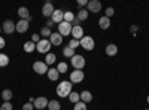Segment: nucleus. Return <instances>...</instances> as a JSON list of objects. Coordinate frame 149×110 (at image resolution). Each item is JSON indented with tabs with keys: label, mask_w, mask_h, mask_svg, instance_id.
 I'll return each instance as SVG.
<instances>
[{
	"label": "nucleus",
	"mask_w": 149,
	"mask_h": 110,
	"mask_svg": "<svg viewBox=\"0 0 149 110\" xmlns=\"http://www.w3.org/2000/svg\"><path fill=\"white\" fill-rule=\"evenodd\" d=\"M72 82L70 80H63V82H60L57 85V95L60 97V98H64V97H69L70 92H72Z\"/></svg>",
	"instance_id": "nucleus-1"
},
{
	"label": "nucleus",
	"mask_w": 149,
	"mask_h": 110,
	"mask_svg": "<svg viewBox=\"0 0 149 110\" xmlns=\"http://www.w3.org/2000/svg\"><path fill=\"white\" fill-rule=\"evenodd\" d=\"M70 64L73 66L74 70H82L85 67V58L79 54H74L72 58H70Z\"/></svg>",
	"instance_id": "nucleus-2"
},
{
	"label": "nucleus",
	"mask_w": 149,
	"mask_h": 110,
	"mask_svg": "<svg viewBox=\"0 0 149 110\" xmlns=\"http://www.w3.org/2000/svg\"><path fill=\"white\" fill-rule=\"evenodd\" d=\"M51 49V42L49 39H40L39 43H36V51L39 54H48Z\"/></svg>",
	"instance_id": "nucleus-3"
},
{
	"label": "nucleus",
	"mask_w": 149,
	"mask_h": 110,
	"mask_svg": "<svg viewBox=\"0 0 149 110\" xmlns=\"http://www.w3.org/2000/svg\"><path fill=\"white\" fill-rule=\"evenodd\" d=\"M79 42H81V48H84L85 51H93L94 49L95 42H94V39L91 37V36H84Z\"/></svg>",
	"instance_id": "nucleus-4"
},
{
	"label": "nucleus",
	"mask_w": 149,
	"mask_h": 110,
	"mask_svg": "<svg viewBox=\"0 0 149 110\" xmlns=\"http://www.w3.org/2000/svg\"><path fill=\"white\" fill-rule=\"evenodd\" d=\"M33 70L37 75H46L49 67L45 64V61H36V63H33Z\"/></svg>",
	"instance_id": "nucleus-5"
},
{
	"label": "nucleus",
	"mask_w": 149,
	"mask_h": 110,
	"mask_svg": "<svg viewBox=\"0 0 149 110\" xmlns=\"http://www.w3.org/2000/svg\"><path fill=\"white\" fill-rule=\"evenodd\" d=\"M2 30H3L6 34H12V33H15V31H17V22L10 21V19H6V21H3Z\"/></svg>",
	"instance_id": "nucleus-6"
},
{
	"label": "nucleus",
	"mask_w": 149,
	"mask_h": 110,
	"mask_svg": "<svg viewBox=\"0 0 149 110\" xmlns=\"http://www.w3.org/2000/svg\"><path fill=\"white\" fill-rule=\"evenodd\" d=\"M72 28H73V26H72L70 22L63 21L61 24H58V33L63 36V37H64V36H69V34L72 33Z\"/></svg>",
	"instance_id": "nucleus-7"
},
{
	"label": "nucleus",
	"mask_w": 149,
	"mask_h": 110,
	"mask_svg": "<svg viewBox=\"0 0 149 110\" xmlns=\"http://www.w3.org/2000/svg\"><path fill=\"white\" fill-rule=\"evenodd\" d=\"M86 10L93 12V14H98L102 10V3L98 0H90L88 5H86Z\"/></svg>",
	"instance_id": "nucleus-8"
},
{
	"label": "nucleus",
	"mask_w": 149,
	"mask_h": 110,
	"mask_svg": "<svg viewBox=\"0 0 149 110\" xmlns=\"http://www.w3.org/2000/svg\"><path fill=\"white\" fill-rule=\"evenodd\" d=\"M84 77H85V75H84L82 70H73L70 73V82L72 83H79V82L84 80Z\"/></svg>",
	"instance_id": "nucleus-9"
},
{
	"label": "nucleus",
	"mask_w": 149,
	"mask_h": 110,
	"mask_svg": "<svg viewBox=\"0 0 149 110\" xmlns=\"http://www.w3.org/2000/svg\"><path fill=\"white\" fill-rule=\"evenodd\" d=\"M48 103H49V100L46 98V97H39V98L34 100L33 106L37 110H42V109H48Z\"/></svg>",
	"instance_id": "nucleus-10"
},
{
	"label": "nucleus",
	"mask_w": 149,
	"mask_h": 110,
	"mask_svg": "<svg viewBox=\"0 0 149 110\" xmlns=\"http://www.w3.org/2000/svg\"><path fill=\"white\" fill-rule=\"evenodd\" d=\"M54 10H55V8H54L52 3H45L43 8H42V14H43V17H46V18H51L52 14H54Z\"/></svg>",
	"instance_id": "nucleus-11"
},
{
	"label": "nucleus",
	"mask_w": 149,
	"mask_h": 110,
	"mask_svg": "<svg viewBox=\"0 0 149 110\" xmlns=\"http://www.w3.org/2000/svg\"><path fill=\"white\" fill-rule=\"evenodd\" d=\"M70 34L73 36V39L81 40V39L84 37V28H82L81 26H73V28H72V33H70Z\"/></svg>",
	"instance_id": "nucleus-12"
},
{
	"label": "nucleus",
	"mask_w": 149,
	"mask_h": 110,
	"mask_svg": "<svg viewBox=\"0 0 149 110\" xmlns=\"http://www.w3.org/2000/svg\"><path fill=\"white\" fill-rule=\"evenodd\" d=\"M51 19H52L55 24H61V22L64 21V12L60 10V9H55L54 14H52V17H51Z\"/></svg>",
	"instance_id": "nucleus-13"
},
{
	"label": "nucleus",
	"mask_w": 149,
	"mask_h": 110,
	"mask_svg": "<svg viewBox=\"0 0 149 110\" xmlns=\"http://www.w3.org/2000/svg\"><path fill=\"white\" fill-rule=\"evenodd\" d=\"M29 27H30V22L27 19H19L17 22V31L18 33H26L29 30Z\"/></svg>",
	"instance_id": "nucleus-14"
},
{
	"label": "nucleus",
	"mask_w": 149,
	"mask_h": 110,
	"mask_svg": "<svg viewBox=\"0 0 149 110\" xmlns=\"http://www.w3.org/2000/svg\"><path fill=\"white\" fill-rule=\"evenodd\" d=\"M49 42H51V45H54V46H60L61 43H63V36H61L58 31L52 33L51 37H49Z\"/></svg>",
	"instance_id": "nucleus-15"
},
{
	"label": "nucleus",
	"mask_w": 149,
	"mask_h": 110,
	"mask_svg": "<svg viewBox=\"0 0 149 110\" xmlns=\"http://www.w3.org/2000/svg\"><path fill=\"white\" fill-rule=\"evenodd\" d=\"M104 52H106V55H107V57H113V55H116V54H118V46H116L115 43H109V45L106 46Z\"/></svg>",
	"instance_id": "nucleus-16"
},
{
	"label": "nucleus",
	"mask_w": 149,
	"mask_h": 110,
	"mask_svg": "<svg viewBox=\"0 0 149 110\" xmlns=\"http://www.w3.org/2000/svg\"><path fill=\"white\" fill-rule=\"evenodd\" d=\"M48 79L49 80H52V82H55V80H58V77H60V73H58V70H57V67L54 68V67H51L48 70Z\"/></svg>",
	"instance_id": "nucleus-17"
},
{
	"label": "nucleus",
	"mask_w": 149,
	"mask_h": 110,
	"mask_svg": "<svg viewBox=\"0 0 149 110\" xmlns=\"http://www.w3.org/2000/svg\"><path fill=\"white\" fill-rule=\"evenodd\" d=\"M98 26H100L102 30H107L110 27V18L107 17H102L100 19H98Z\"/></svg>",
	"instance_id": "nucleus-18"
},
{
	"label": "nucleus",
	"mask_w": 149,
	"mask_h": 110,
	"mask_svg": "<svg viewBox=\"0 0 149 110\" xmlns=\"http://www.w3.org/2000/svg\"><path fill=\"white\" fill-rule=\"evenodd\" d=\"M81 101L85 103V104L90 103V101H93V94H91L90 91H86V89L82 91V92H81Z\"/></svg>",
	"instance_id": "nucleus-19"
},
{
	"label": "nucleus",
	"mask_w": 149,
	"mask_h": 110,
	"mask_svg": "<svg viewBox=\"0 0 149 110\" xmlns=\"http://www.w3.org/2000/svg\"><path fill=\"white\" fill-rule=\"evenodd\" d=\"M18 15H19L21 19H29V18L31 17L30 12H29V9H27L26 6H21V8L18 9Z\"/></svg>",
	"instance_id": "nucleus-20"
},
{
	"label": "nucleus",
	"mask_w": 149,
	"mask_h": 110,
	"mask_svg": "<svg viewBox=\"0 0 149 110\" xmlns=\"http://www.w3.org/2000/svg\"><path fill=\"white\" fill-rule=\"evenodd\" d=\"M67 98L70 100V103L76 104V103H79V101H81V94H79V92H76V91H72V92H70V95L67 97Z\"/></svg>",
	"instance_id": "nucleus-21"
},
{
	"label": "nucleus",
	"mask_w": 149,
	"mask_h": 110,
	"mask_svg": "<svg viewBox=\"0 0 149 110\" xmlns=\"http://www.w3.org/2000/svg\"><path fill=\"white\" fill-rule=\"evenodd\" d=\"M55 61H57L55 54H52V52H48V54H46V57H45V64H46V66H51V64H54Z\"/></svg>",
	"instance_id": "nucleus-22"
},
{
	"label": "nucleus",
	"mask_w": 149,
	"mask_h": 110,
	"mask_svg": "<svg viewBox=\"0 0 149 110\" xmlns=\"http://www.w3.org/2000/svg\"><path fill=\"white\" fill-rule=\"evenodd\" d=\"M88 15H90V12L86 10V9H79L76 18H78L79 21H86V19H88Z\"/></svg>",
	"instance_id": "nucleus-23"
},
{
	"label": "nucleus",
	"mask_w": 149,
	"mask_h": 110,
	"mask_svg": "<svg viewBox=\"0 0 149 110\" xmlns=\"http://www.w3.org/2000/svg\"><path fill=\"white\" fill-rule=\"evenodd\" d=\"M48 109L49 110H61V104L58 100H51L48 103Z\"/></svg>",
	"instance_id": "nucleus-24"
},
{
	"label": "nucleus",
	"mask_w": 149,
	"mask_h": 110,
	"mask_svg": "<svg viewBox=\"0 0 149 110\" xmlns=\"http://www.w3.org/2000/svg\"><path fill=\"white\" fill-rule=\"evenodd\" d=\"M12 97H14V94H12L10 89H3V91H2V100H3V101H10Z\"/></svg>",
	"instance_id": "nucleus-25"
},
{
	"label": "nucleus",
	"mask_w": 149,
	"mask_h": 110,
	"mask_svg": "<svg viewBox=\"0 0 149 110\" xmlns=\"http://www.w3.org/2000/svg\"><path fill=\"white\" fill-rule=\"evenodd\" d=\"M24 51L26 52H33V51H36V43H33L31 40H29V42H26L24 43Z\"/></svg>",
	"instance_id": "nucleus-26"
},
{
	"label": "nucleus",
	"mask_w": 149,
	"mask_h": 110,
	"mask_svg": "<svg viewBox=\"0 0 149 110\" xmlns=\"http://www.w3.org/2000/svg\"><path fill=\"white\" fill-rule=\"evenodd\" d=\"M63 55H64L66 58H72V57L74 55V49H72V48L67 45V46L63 48Z\"/></svg>",
	"instance_id": "nucleus-27"
},
{
	"label": "nucleus",
	"mask_w": 149,
	"mask_h": 110,
	"mask_svg": "<svg viewBox=\"0 0 149 110\" xmlns=\"http://www.w3.org/2000/svg\"><path fill=\"white\" fill-rule=\"evenodd\" d=\"M8 64H9V57L0 52V67H6Z\"/></svg>",
	"instance_id": "nucleus-28"
},
{
	"label": "nucleus",
	"mask_w": 149,
	"mask_h": 110,
	"mask_svg": "<svg viewBox=\"0 0 149 110\" xmlns=\"http://www.w3.org/2000/svg\"><path fill=\"white\" fill-rule=\"evenodd\" d=\"M67 68H69V66H67V63H58V66H57V70H58V73L61 75V73H66L67 71Z\"/></svg>",
	"instance_id": "nucleus-29"
},
{
	"label": "nucleus",
	"mask_w": 149,
	"mask_h": 110,
	"mask_svg": "<svg viewBox=\"0 0 149 110\" xmlns=\"http://www.w3.org/2000/svg\"><path fill=\"white\" fill-rule=\"evenodd\" d=\"M73 19H74V14L73 12H70V10H67V12H64V21L66 22H73Z\"/></svg>",
	"instance_id": "nucleus-30"
},
{
	"label": "nucleus",
	"mask_w": 149,
	"mask_h": 110,
	"mask_svg": "<svg viewBox=\"0 0 149 110\" xmlns=\"http://www.w3.org/2000/svg\"><path fill=\"white\" fill-rule=\"evenodd\" d=\"M51 34H52V31H51V28H48L46 26L40 30V36H43V37H51Z\"/></svg>",
	"instance_id": "nucleus-31"
},
{
	"label": "nucleus",
	"mask_w": 149,
	"mask_h": 110,
	"mask_svg": "<svg viewBox=\"0 0 149 110\" xmlns=\"http://www.w3.org/2000/svg\"><path fill=\"white\" fill-rule=\"evenodd\" d=\"M69 46L72 48V49H76V48H79V46H81V42H79V40H76V39H72V40L69 42Z\"/></svg>",
	"instance_id": "nucleus-32"
},
{
	"label": "nucleus",
	"mask_w": 149,
	"mask_h": 110,
	"mask_svg": "<svg viewBox=\"0 0 149 110\" xmlns=\"http://www.w3.org/2000/svg\"><path fill=\"white\" fill-rule=\"evenodd\" d=\"M0 110H12V104H10V101H3V104L0 106Z\"/></svg>",
	"instance_id": "nucleus-33"
},
{
	"label": "nucleus",
	"mask_w": 149,
	"mask_h": 110,
	"mask_svg": "<svg viewBox=\"0 0 149 110\" xmlns=\"http://www.w3.org/2000/svg\"><path fill=\"white\" fill-rule=\"evenodd\" d=\"M74 110H86V104L82 103V101H79V103L74 104Z\"/></svg>",
	"instance_id": "nucleus-34"
},
{
	"label": "nucleus",
	"mask_w": 149,
	"mask_h": 110,
	"mask_svg": "<svg viewBox=\"0 0 149 110\" xmlns=\"http://www.w3.org/2000/svg\"><path fill=\"white\" fill-rule=\"evenodd\" d=\"M113 14H115V9H113V8H107V9H106V15H104V17L110 18V17H113Z\"/></svg>",
	"instance_id": "nucleus-35"
},
{
	"label": "nucleus",
	"mask_w": 149,
	"mask_h": 110,
	"mask_svg": "<svg viewBox=\"0 0 149 110\" xmlns=\"http://www.w3.org/2000/svg\"><path fill=\"white\" fill-rule=\"evenodd\" d=\"M34 109V106H33V103H26L22 106V110H33Z\"/></svg>",
	"instance_id": "nucleus-36"
},
{
	"label": "nucleus",
	"mask_w": 149,
	"mask_h": 110,
	"mask_svg": "<svg viewBox=\"0 0 149 110\" xmlns=\"http://www.w3.org/2000/svg\"><path fill=\"white\" fill-rule=\"evenodd\" d=\"M31 42H33V43H39V42H40L39 34H33V36H31Z\"/></svg>",
	"instance_id": "nucleus-37"
},
{
	"label": "nucleus",
	"mask_w": 149,
	"mask_h": 110,
	"mask_svg": "<svg viewBox=\"0 0 149 110\" xmlns=\"http://www.w3.org/2000/svg\"><path fill=\"white\" fill-rule=\"evenodd\" d=\"M130 31H131L133 36H136V33L139 31V26H131V27H130Z\"/></svg>",
	"instance_id": "nucleus-38"
},
{
	"label": "nucleus",
	"mask_w": 149,
	"mask_h": 110,
	"mask_svg": "<svg viewBox=\"0 0 149 110\" xmlns=\"http://www.w3.org/2000/svg\"><path fill=\"white\" fill-rule=\"evenodd\" d=\"M54 26H55V22H54L51 18H48V21H46V27H48V28H51V27H54Z\"/></svg>",
	"instance_id": "nucleus-39"
},
{
	"label": "nucleus",
	"mask_w": 149,
	"mask_h": 110,
	"mask_svg": "<svg viewBox=\"0 0 149 110\" xmlns=\"http://www.w3.org/2000/svg\"><path fill=\"white\" fill-rule=\"evenodd\" d=\"M85 5H88V2H86V0H78V6H79V8H82V6H85Z\"/></svg>",
	"instance_id": "nucleus-40"
},
{
	"label": "nucleus",
	"mask_w": 149,
	"mask_h": 110,
	"mask_svg": "<svg viewBox=\"0 0 149 110\" xmlns=\"http://www.w3.org/2000/svg\"><path fill=\"white\" fill-rule=\"evenodd\" d=\"M5 45H6V40L2 37V36H0V49H2V48H5Z\"/></svg>",
	"instance_id": "nucleus-41"
},
{
	"label": "nucleus",
	"mask_w": 149,
	"mask_h": 110,
	"mask_svg": "<svg viewBox=\"0 0 149 110\" xmlns=\"http://www.w3.org/2000/svg\"><path fill=\"white\" fill-rule=\"evenodd\" d=\"M148 104H149V97H148Z\"/></svg>",
	"instance_id": "nucleus-42"
},
{
	"label": "nucleus",
	"mask_w": 149,
	"mask_h": 110,
	"mask_svg": "<svg viewBox=\"0 0 149 110\" xmlns=\"http://www.w3.org/2000/svg\"><path fill=\"white\" fill-rule=\"evenodd\" d=\"M0 33H2V27H0Z\"/></svg>",
	"instance_id": "nucleus-43"
}]
</instances>
